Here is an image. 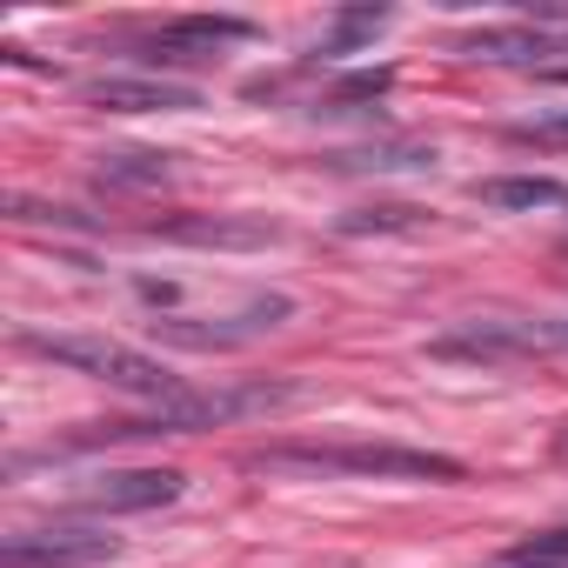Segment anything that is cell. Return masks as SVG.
Here are the masks:
<instances>
[{"instance_id":"obj_5","label":"cell","mask_w":568,"mask_h":568,"mask_svg":"<svg viewBox=\"0 0 568 568\" xmlns=\"http://www.w3.org/2000/svg\"><path fill=\"white\" fill-rule=\"evenodd\" d=\"M288 322H295V302H288V295H247V302H241L234 315H221V322H201V315H154L148 335L168 342V348L214 355V348H247V342L288 328Z\"/></svg>"},{"instance_id":"obj_1","label":"cell","mask_w":568,"mask_h":568,"mask_svg":"<svg viewBox=\"0 0 568 568\" xmlns=\"http://www.w3.org/2000/svg\"><path fill=\"white\" fill-rule=\"evenodd\" d=\"M308 388L295 382H241V388H181L168 402H148V415H128V422H101L88 435H74L68 448H101V442H148V435H201V428H221V422H254V415H281L295 408Z\"/></svg>"},{"instance_id":"obj_17","label":"cell","mask_w":568,"mask_h":568,"mask_svg":"<svg viewBox=\"0 0 568 568\" xmlns=\"http://www.w3.org/2000/svg\"><path fill=\"white\" fill-rule=\"evenodd\" d=\"M342 227H348V234H375V227H402V234H415L422 214H415V207H355V214H342Z\"/></svg>"},{"instance_id":"obj_3","label":"cell","mask_w":568,"mask_h":568,"mask_svg":"<svg viewBox=\"0 0 568 568\" xmlns=\"http://www.w3.org/2000/svg\"><path fill=\"white\" fill-rule=\"evenodd\" d=\"M28 355H41V362H61V368H74V375H88V382H108V388H121V395H134V402H168V395H181V382L154 362V355H141V348H128V342H108V335H41V328H21L14 335Z\"/></svg>"},{"instance_id":"obj_16","label":"cell","mask_w":568,"mask_h":568,"mask_svg":"<svg viewBox=\"0 0 568 568\" xmlns=\"http://www.w3.org/2000/svg\"><path fill=\"white\" fill-rule=\"evenodd\" d=\"M508 561H515V568H568V528H541V535L515 541Z\"/></svg>"},{"instance_id":"obj_6","label":"cell","mask_w":568,"mask_h":568,"mask_svg":"<svg viewBox=\"0 0 568 568\" xmlns=\"http://www.w3.org/2000/svg\"><path fill=\"white\" fill-rule=\"evenodd\" d=\"M234 41H254V21L241 14H187V21H168L141 41V68H201V61H221V48Z\"/></svg>"},{"instance_id":"obj_21","label":"cell","mask_w":568,"mask_h":568,"mask_svg":"<svg viewBox=\"0 0 568 568\" xmlns=\"http://www.w3.org/2000/svg\"><path fill=\"white\" fill-rule=\"evenodd\" d=\"M501 568H515V561H501Z\"/></svg>"},{"instance_id":"obj_15","label":"cell","mask_w":568,"mask_h":568,"mask_svg":"<svg viewBox=\"0 0 568 568\" xmlns=\"http://www.w3.org/2000/svg\"><path fill=\"white\" fill-rule=\"evenodd\" d=\"M435 161V148H342V154H328V168H428Z\"/></svg>"},{"instance_id":"obj_10","label":"cell","mask_w":568,"mask_h":568,"mask_svg":"<svg viewBox=\"0 0 568 568\" xmlns=\"http://www.w3.org/2000/svg\"><path fill=\"white\" fill-rule=\"evenodd\" d=\"M148 241H181V247H267L274 227L261 221H227V214H174V221H148Z\"/></svg>"},{"instance_id":"obj_2","label":"cell","mask_w":568,"mask_h":568,"mask_svg":"<svg viewBox=\"0 0 568 568\" xmlns=\"http://www.w3.org/2000/svg\"><path fill=\"white\" fill-rule=\"evenodd\" d=\"M254 475H375V481H462L455 455L402 442H267L241 455Z\"/></svg>"},{"instance_id":"obj_13","label":"cell","mask_w":568,"mask_h":568,"mask_svg":"<svg viewBox=\"0 0 568 568\" xmlns=\"http://www.w3.org/2000/svg\"><path fill=\"white\" fill-rule=\"evenodd\" d=\"M161 181H174V154H154V148L101 154V187H161Z\"/></svg>"},{"instance_id":"obj_7","label":"cell","mask_w":568,"mask_h":568,"mask_svg":"<svg viewBox=\"0 0 568 568\" xmlns=\"http://www.w3.org/2000/svg\"><path fill=\"white\" fill-rule=\"evenodd\" d=\"M114 555H121L114 535H88V528H14L8 548H0V568H101Z\"/></svg>"},{"instance_id":"obj_8","label":"cell","mask_w":568,"mask_h":568,"mask_svg":"<svg viewBox=\"0 0 568 568\" xmlns=\"http://www.w3.org/2000/svg\"><path fill=\"white\" fill-rule=\"evenodd\" d=\"M68 501L88 508V515H141V508L181 501V475H174V468H108V475H94L88 488H74Z\"/></svg>"},{"instance_id":"obj_4","label":"cell","mask_w":568,"mask_h":568,"mask_svg":"<svg viewBox=\"0 0 568 568\" xmlns=\"http://www.w3.org/2000/svg\"><path fill=\"white\" fill-rule=\"evenodd\" d=\"M435 362H475V368H508V362H535V355H568V322L555 315H475L455 322L428 342Z\"/></svg>"},{"instance_id":"obj_12","label":"cell","mask_w":568,"mask_h":568,"mask_svg":"<svg viewBox=\"0 0 568 568\" xmlns=\"http://www.w3.org/2000/svg\"><path fill=\"white\" fill-rule=\"evenodd\" d=\"M462 54L468 61H528V68H541V54H555V41L535 28H488V34H468L462 41Z\"/></svg>"},{"instance_id":"obj_14","label":"cell","mask_w":568,"mask_h":568,"mask_svg":"<svg viewBox=\"0 0 568 568\" xmlns=\"http://www.w3.org/2000/svg\"><path fill=\"white\" fill-rule=\"evenodd\" d=\"M388 28V8H348V14H335V34L322 41V61H342V54H355L362 41H375Z\"/></svg>"},{"instance_id":"obj_9","label":"cell","mask_w":568,"mask_h":568,"mask_svg":"<svg viewBox=\"0 0 568 568\" xmlns=\"http://www.w3.org/2000/svg\"><path fill=\"white\" fill-rule=\"evenodd\" d=\"M88 108H101V114H187V108H201V94L168 81V74H101V81H88Z\"/></svg>"},{"instance_id":"obj_18","label":"cell","mask_w":568,"mask_h":568,"mask_svg":"<svg viewBox=\"0 0 568 568\" xmlns=\"http://www.w3.org/2000/svg\"><path fill=\"white\" fill-rule=\"evenodd\" d=\"M515 141H568V114H555V121H528V128H515Z\"/></svg>"},{"instance_id":"obj_20","label":"cell","mask_w":568,"mask_h":568,"mask_svg":"<svg viewBox=\"0 0 568 568\" xmlns=\"http://www.w3.org/2000/svg\"><path fill=\"white\" fill-rule=\"evenodd\" d=\"M555 455H561V462H568V435H561V442H555Z\"/></svg>"},{"instance_id":"obj_11","label":"cell","mask_w":568,"mask_h":568,"mask_svg":"<svg viewBox=\"0 0 568 568\" xmlns=\"http://www.w3.org/2000/svg\"><path fill=\"white\" fill-rule=\"evenodd\" d=\"M475 201L501 214H535V207H568V187L548 174H501V181H475Z\"/></svg>"},{"instance_id":"obj_19","label":"cell","mask_w":568,"mask_h":568,"mask_svg":"<svg viewBox=\"0 0 568 568\" xmlns=\"http://www.w3.org/2000/svg\"><path fill=\"white\" fill-rule=\"evenodd\" d=\"M555 54H568V41H555ZM535 81H548V88H568V61H541V68H535Z\"/></svg>"}]
</instances>
